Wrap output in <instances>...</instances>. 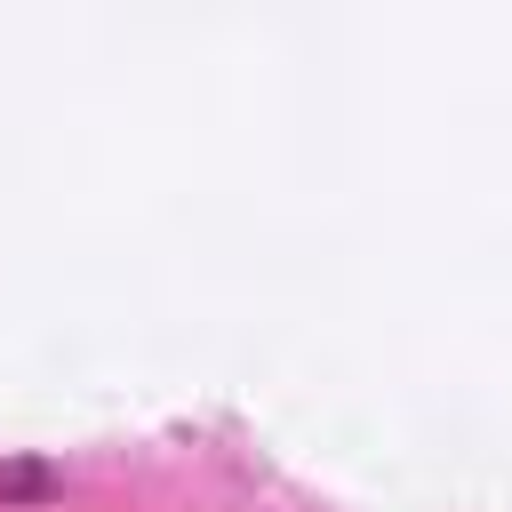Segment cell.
Masks as SVG:
<instances>
[{
	"mask_svg": "<svg viewBox=\"0 0 512 512\" xmlns=\"http://www.w3.org/2000/svg\"><path fill=\"white\" fill-rule=\"evenodd\" d=\"M48 496H64V472L48 456H8L0 464V504H48Z\"/></svg>",
	"mask_w": 512,
	"mask_h": 512,
	"instance_id": "1",
	"label": "cell"
}]
</instances>
